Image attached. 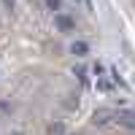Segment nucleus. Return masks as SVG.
Here are the masks:
<instances>
[{
  "mask_svg": "<svg viewBox=\"0 0 135 135\" xmlns=\"http://www.w3.org/2000/svg\"><path fill=\"white\" fill-rule=\"evenodd\" d=\"M73 73H76L78 78H81L84 84H89V76H86V68H81V65H78V68H73Z\"/></svg>",
  "mask_w": 135,
  "mask_h": 135,
  "instance_id": "0eeeda50",
  "label": "nucleus"
},
{
  "mask_svg": "<svg viewBox=\"0 0 135 135\" xmlns=\"http://www.w3.org/2000/svg\"><path fill=\"white\" fill-rule=\"evenodd\" d=\"M3 3H6V6H8V8H14V0H3Z\"/></svg>",
  "mask_w": 135,
  "mask_h": 135,
  "instance_id": "6e6552de",
  "label": "nucleus"
},
{
  "mask_svg": "<svg viewBox=\"0 0 135 135\" xmlns=\"http://www.w3.org/2000/svg\"><path fill=\"white\" fill-rule=\"evenodd\" d=\"M14 135H19V132H14Z\"/></svg>",
  "mask_w": 135,
  "mask_h": 135,
  "instance_id": "9d476101",
  "label": "nucleus"
},
{
  "mask_svg": "<svg viewBox=\"0 0 135 135\" xmlns=\"http://www.w3.org/2000/svg\"><path fill=\"white\" fill-rule=\"evenodd\" d=\"M116 119V111H108V108H100V111H95L92 114V124H97V127H103V124H108V122H114Z\"/></svg>",
  "mask_w": 135,
  "mask_h": 135,
  "instance_id": "f03ea898",
  "label": "nucleus"
},
{
  "mask_svg": "<svg viewBox=\"0 0 135 135\" xmlns=\"http://www.w3.org/2000/svg\"><path fill=\"white\" fill-rule=\"evenodd\" d=\"M49 135H65V127H62V122H54V124L49 127Z\"/></svg>",
  "mask_w": 135,
  "mask_h": 135,
  "instance_id": "423d86ee",
  "label": "nucleus"
},
{
  "mask_svg": "<svg viewBox=\"0 0 135 135\" xmlns=\"http://www.w3.org/2000/svg\"><path fill=\"white\" fill-rule=\"evenodd\" d=\"M54 25H57L60 32H73V30H76V22L68 16V14H62V11H60V14H54Z\"/></svg>",
  "mask_w": 135,
  "mask_h": 135,
  "instance_id": "f257e3e1",
  "label": "nucleus"
},
{
  "mask_svg": "<svg viewBox=\"0 0 135 135\" xmlns=\"http://www.w3.org/2000/svg\"><path fill=\"white\" fill-rule=\"evenodd\" d=\"M116 122L124 124L127 130H135V111H119L116 114Z\"/></svg>",
  "mask_w": 135,
  "mask_h": 135,
  "instance_id": "7ed1b4c3",
  "label": "nucleus"
},
{
  "mask_svg": "<svg viewBox=\"0 0 135 135\" xmlns=\"http://www.w3.org/2000/svg\"><path fill=\"white\" fill-rule=\"evenodd\" d=\"M70 51L76 54V57H84V54H89V46H86L84 41H73L70 43Z\"/></svg>",
  "mask_w": 135,
  "mask_h": 135,
  "instance_id": "20e7f679",
  "label": "nucleus"
},
{
  "mask_svg": "<svg viewBox=\"0 0 135 135\" xmlns=\"http://www.w3.org/2000/svg\"><path fill=\"white\" fill-rule=\"evenodd\" d=\"M43 3H46V8L54 11V14H60V11H62V0H43Z\"/></svg>",
  "mask_w": 135,
  "mask_h": 135,
  "instance_id": "39448f33",
  "label": "nucleus"
},
{
  "mask_svg": "<svg viewBox=\"0 0 135 135\" xmlns=\"http://www.w3.org/2000/svg\"><path fill=\"white\" fill-rule=\"evenodd\" d=\"M84 3H86V6H89V0H84Z\"/></svg>",
  "mask_w": 135,
  "mask_h": 135,
  "instance_id": "1a4fd4ad",
  "label": "nucleus"
}]
</instances>
